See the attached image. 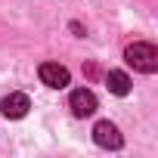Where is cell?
Segmentation results:
<instances>
[{"label": "cell", "instance_id": "1", "mask_svg": "<svg viewBox=\"0 0 158 158\" xmlns=\"http://www.w3.org/2000/svg\"><path fill=\"white\" fill-rule=\"evenodd\" d=\"M124 59H127V65H133L143 74H152L158 68V50L152 44H130L124 50Z\"/></svg>", "mask_w": 158, "mask_h": 158}, {"label": "cell", "instance_id": "2", "mask_svg": "<svg viewBox=\"0 0 158 158\" xmlns=\"http://www.w3.org/2000/svg\"><path fill=\"white\" fill-rule=\"evenodd\" d=\"M68 106H71V112L77 115V118H90L93 112H96V93L93 90H87V87H77V90H71V96H68Z\"/></svg>", "mask_w": 158, "mask_h": 158}, {"label": "cell", "instance_id": "3", "mask_svg": "<svg viewBox=\"0 0 158 158\" xmlns=\"http://www.w3.org/2000/svg\"><path fill=\"white\" fill-rule=\"evenodd\" d=\"M40 81H44L47 87H53V90H62V87H68L71 74H68V68L59 65V62H44V65H40Z\"/></svg>", "mask_w": 158, "mask_h": 158}, {"label": "cell", "instance_id": "4", "mask_svg": "<svg viewBox=\"0 0 158 158\" xmlns=\"http://www.w3.org/2000/svg\"><path fill=\"white\" fill-rule=\"evenodd\" d=\"M93 143L96 146H102V149H121V133H118V127L112 124V121H99L96 127H93Z\"/></svg>", "mask_w": 158, "mask_h": 158}, {"label": "cell", "instance_id": "5", "mask_svg": "<svg viewBox=\"0 0 158 158\" xmlns=\"http://www.w3.org/2000/svg\"><path fill=\"white\" fill-rule=\"evenodd\" d=\"M28 109H31V99L25 93H10V96H3V102H0V112L6 118H25Z\"/></svg>", "mask_w": 158, "mask_h": 158}, {"label": "cell", "instance_id": "6", "mask_svg": "<svg viewBox=\"0 0 158 158\" xmlns=\"http://www.w3.org/2000/svg\"><path fill=\"white\" fill-rule=\"evenodd\" d=\"M106 87L115 93V96H127L130 93V77L124 71H109L106 74Z\"/></svg>", "mask_w": 158, "mask_h": 158}]
</instances>
